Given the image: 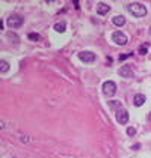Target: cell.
Masks as SVG:
<instances>
[{"label": "cell", "mask_w": 151, "mask_h": 158, "mask_svg": "<svg viewBox=\"0 0 151 158\" xmlns=\"http://www.w3.org/2000/svg\"><path fill=\"white\" fill-rule=\"evenodd\" d=\"M129 12L134 15V17H145L147 15V8L142 5V3H137V2H134V3H130L129 5Z\"/></svg>", "instance_id": "cell-1"}, {"label": "cell", "mask_w": 151, "mask_h": 158, "mask_svg": "<svg viewBox=\"0 0 151 158\" xmlns=\"http://www.w3.org/2000/svg\"><path fill=\"white\" fill-rule=\"evenodd\" d=\"M23 21H24V18L21 17L20 14H12L8 18V26L12 27V29H18V27L23 26Z\"/></svg>", "instance_id": "cell-2"}, {"label": "cell", "mask_w": 151, "mask_h": 158, "mask_svg": "<svg viewBox=\"0 0 151 158\" xmlns=\"http://www.w3.org/2000/svg\"><path fill=\"white\" fill-rule=\"evenodd\" d=\"M116 121H118V123H121V125H126V123L129 122V111L126 108L116 110Z\"/></svg>", "instance_id": "cell-3"}, {"label": "cell", "mask_w": 151, "mask_h": 158, "mask_svg": "<svg viewBox=\"0 0 151 158\" xmlns=\"http://www.w3.org/2000/svg\"><path fill=\"white\" fill-rule=\"evenodd\" d=\"M115 92H116V85L113 83L112 80H109V81H104L103 83V93L104 95H115Z\"/></svg>", "instance_id": "cell-4"}, {"label": "cell", "mask_w": 151, "mask_h": 158, "mask_svg": "<svg viewBox=\"0 0 151 158\" xmlns=\"http://www.w3.org/2000/svg\"><path fill=\"white\" fill-rule=\"evenodd\" d=\"M77 57H79L82 62H85V63H92V62H95V54L91 51H80Z\"/></svg>", "instance_id": "cell-5"}, {"label": "cell", "mask_w": 151, "mask_h": 158, "mask_svg": "<svg viewBox=\"0 0 151 158\" xmlns=\"http://www.w3.org/2000/svg\"><path fill=\"white\" fill-rule=\"evenodd\" d=\"M112 39H113V42L118 44V45H126L127 44V36L124 35V33H121V32H113Z\"/></svg>", "instance_id": "cell-6"}, {"label": "cell", "mask_w": 151, "mask_h": 158, "mask_svg": "<svg viewBox=\"0 0 151 158\" xmlns=\"http://www.w3.org/2000/svg\"><path fill=\"white\" fill-rule=\"evenodd\" d=\"M109 11H110V6H109V5H106V3H98V5H97V12H98L100 15H106Z\"/></svg>", "instance_id": "cell-7"}, {"label": "cell", "mask_w": 151, "mask_h": 158, "mask_svg": "<svg viewBox=\"0 0 151 158\" xmlns=\"http://www.w3.org/2000/svg\"><path fill=\"white\" fill-rule=\"evenodd\" d=\"M145 100H147V96H145V95L137 93V95H134V98H133V104L136 105V107H141V105L145 103Z\"/></svg>", "instance_id": "cell-8"}, {"label": "cell", "mask_w": 151, "mask_h": 158, "mask_svg": "<svg viewBox=\"0 0 151 158\" xmlns=\"http://www.w3.org/2000/svg\"><path fill=\"white\" fill-rule=\"evenodd\" d=\"M119 75H121V77H132V75H133V71H132V68H130L129 65H126V66H122V68L119 70Z\"/></svg>", "instance_id": "cell-9"}, {"label": "cell", "mask_w": 151, "mask_h": 158, "mask_svg": "<svg viewBox=\"0 0 151 158\" xmlns=\"http://www.w3.org/2000/svg\"><path fill=\"white\" fill-rule=\"evenodd\" d=\"M113 24L115 26H124V23H126V18L122 17V15H116V17H113Z\"/></svg>", "instance_id": "cell-10"}, {"label": "cell", "mask_w": 151, "mask_h": 158, "mask_svg": "<svg viewBox=\"0 0 151 158\" xmlns=\"http://www.w3.org/2000/svg\"><path fill=\"white\" fill-rule=\"evenodd\" d=\"M65 29H67V24H65V21H60V23H56L55 24V30L56 32H65Z\"/></svg>", "instance_id": "cell-11"}, {"label": "cell", "mask_w": 151, "mask_h": 158, "mask_svg": "<svg viewBox=\"0 0 151 158\" xmlns=\"http://www.w3.org/2000/svg\"><path fill=\"white\" fill-rule=\"evenodd\" d=\"M8 39H9V42H14V44L20 42V38L17 35H14V33H8Z\"/></svg>", "instance_id": "cell-12"}, {"label": "cell", "mask_w": 151, "mask_h": 158, "mask_svg": "<svg viewBox=\"0 0 151 158\" xmlns=\"http://www.w3.org/2000/svg\"><path fill=\"white\" fill-rule=\"evenodd\" d=\"M0 70H2V72H6V71L9 70V63L6 60H2L0 62Z\"/></svg>", "instance_id": "cell-13"}, {"label": "cell", "mask_w": 151, "mask_h": 158, "mask_svg": "<svg viewBox=\"0 0 151 158\" xmlns=\"http://www.w3.org/2000/svg\"><path fill=\"white\" fill-rule=\"evenodd\" d=\"M147 53H148V44H144V45L139 48V54L144 56V54H147Z\"/></svg>", "instance_id": "cell-14"}, {"label": "cell", "mask_w": 151, "mask_h": 158, "mask_svg": "<svg viewBox=\"0 0 151 158\" xmlns=\"http://www.w3.org/2000/svg\"><path fill=\"white\" fill-rule=\"evenodd\" d=\"M109 105H110V108H116V110L121 108V107H119V105H121L119 101H112V103H109Z\"/></svg>", "instance_id": "cell-15"}, {"label": "cell", "mask_w": 151, "mask_h": 158, "mask_svg": "<svg viewBox=\"0 0 151 158\" xmlns=\"http://www.w3.org/2000/svg\"><path fill=\"white\" fill-rule=\"evenodd\" d=\"M29 39H30V41H38V39H39V35L35 33V32H32V33H29Z\"/></svg>", "instance_id": "cell-16"}, {"label": "cell", "mask_w": 151, "mask_h": 158, "mask_svg": "<svg viewBox=\"0 0 151 158\" xmlns=\"http://www.w3.org/2000/svg\"><path fill=\"white\" fill-rule=\"evenodd\" d=\"M127 134L132 137V136H134V134H136V130H134L133 126H129V128H127Z\"/></svg>", "instance_id": "cell-17"}, {"label": "cell", "mask_w": 151, "mask_h": 158, "mask_svg": "<svg viewBox=\"0 0 151 158\" xmlns=\"http://www.w3.org/2000/svg\"><path fill=\"white\" fill-rule=\"evenodd\" d=\"M129 56H130V54H121V56H119V62H122V60H126V59H127Z\"/></svg>", "instance_id": "cell-18"}, {"label": "cell", "mask_w": 151, "mask_h": 158, "mask_svg": "<svg viewBox=\"0 0 151 158\" xmlns=\"http://www.w3.org/2000/svg\"><path fill=\"white\" fill-rule=\"evenodd\" d=\"M150 121H151V113H150Z\"/></svg>", "instance_id": "cell-19"}, {"label": "cell", "mask_w": 151, "mask_h": 158, "mask_svg": "<svg viewBox=\"0 0 151 158\" xmlns=\"http://www.w3.org/2000/svg\"><path fill=\"white\" fill-rule=\"evenodd\" d=\"M150 33H151V27H150Z\"/></svg>", "instance_id": "cell-20"}]
</instances>
